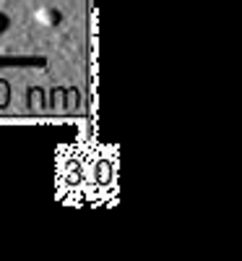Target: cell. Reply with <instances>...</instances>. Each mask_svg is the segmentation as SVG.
<instances>
[{"instance_id":"obj_1","label":"cell","mask_w":242,"mask_h":261,"mask_svg":"<svg viewBox=\"0 0 242 261\" xmlns=\"http://www.w3.org/2000/svg\"><path fill=\"white\" fill-rule=\"evenodd\" d=\"M37 21L42 27H47V29H55V27H60L63 24V13L57 11V8H52V6H42V8H37Z\"/></svg>"},{"instance_id":"obj_2","label":"cell","mask_w":242,"mask_h":261,"mask_svg":"<svg viewBox=\"0 0 242 261\" xmlns=\"http://www.w3.org/2000/svg\"><path fill=\"white\" fill-rule=\"evenodd\" d=\"M8 27H11V18H8V13H3V11H0V34H3V32H8Z\"/></svg>"}]
</instances>
